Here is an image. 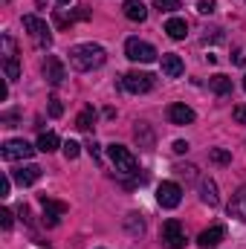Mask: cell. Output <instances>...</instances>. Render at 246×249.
I'll use <instances>...</instances> for the list:
<instances>
[{
  "mask_svg": "<svg viewBox=\"0 0 246 249\" xmlns=\"http://www.w3.org/2000/svg\"><path fill=\"white\" fill-rule=\"evenodd\" d=\"M209 87H211L217 96H229V93H232V78L217 72V75H211V78H209Z\"/></svg>",
  "mask_w": 246,
  "mask_h": 249,
  "instance_id": "ffe728a7",
  "label": "cell"
},
{
  "mask_svg": "<svg viewBox=\"0 0 246 249\" xmlns=\"http://www.w3.org/2000/svg\"><path fill=\"white\" fill-rule=\"evenodd\" d=\"M3 72H6V81H18L20 78V64H18V53H15V41L9 35H3Z\"/></svg>",
  "mask_w": 246,
  "mask_h": 249,
  "instance_id": "8992f818",
  "label": "cell"
},
{
  "mask_svg": "<svg viewBox=\"0 0 246 249\" xmlns=\"http://www.w3.org/2000/svg\"><path fill=\"white\" fill-rule=\"evenodd\" d=\"M162 247L165 249H183L185 247V232L180 226V220H165L162 223Z\"/></svg>",
  "mask_w": 246,
  "mask_h": 249,
  "instance_id": "52a82bcc",
  "label": "cell"
},
{
  "mask_svg": "<svg viewBox=\"0 0 246 249\" xmlns=\"http://www.w3.org/2000/svg\"><path fill=\"white\" fill-rule=\"evenodd\" d=\"M185 151H188V142L177 139V142H174V154H185Z\"/></svg>",
  "mask_w": 246,
  "mask_h": 249,
  "instance_id": "d590c367",
  "label": "cell"
},
{
  "mask_svg": "<svg viewBox=\"0 0 246 249\" xmlns=\"http://www.w3.org/2000/svg\"><path fill=\"white\" fill-rule=\"evenodd\" d=\"M58 3H61V6H67V3H70V0H58Z\"/></svg>",
  "mask_w": 246,
  "mask_h": 249,
  "instance_id": "8d00e7d4",
  "label": "cell"
},
{
  "mask_svg": "<svg viewBox=\"0 0 246 249\" xmlns=\"http://www.w3.org/2000/svg\"><path fill=\"white\" fill-rule=\"evenodd\" d=\"M183 61H180V55H174V53H168V55H162V72L168 75V78H180L183 75Z\"/></svg>",
  "mask_w": 246,
  "mask_h": 249,
  "instance_id": "d6986e66",
  "label": "cell"
},
{
  "mask_svg": "<svg viewBox=\"0 0 246 249\" xmlns=\"http://www.w3.org/2000/svg\"><path fill=\"white\" fill-rule=\"evenodd\" d=\"M124 55H127L130 61H139V64L157 61V50H154L148 41H139V38H127V44H124Z\"/></svg>",
  "mask_w": 246,
  "mask_h": 249,
  "instance_id": "277c9868",
  "label": "cell"
},
{
  "mask_svg": "<svg viewBox=\"0 0 246 249\" xmlns=\"http://www.w3.org/2000/svg\"><path fill=\"white\" fill-rule=\"evenodd\" d=\"M174 171H177V174H180V177H185V180H191V177H194V171H197V168H194V165H177V168H174Z\"/></svg>",
  "mask_w": 246,
  "mask_h": 249,
  "instance_id": "4dcf8cb0",
  "label": "cell"
},
{
  "mask_svg": "<svg viewBox=\"0 0 246 249\" xmlns=\"http://www.w3.org/2000/svg\"><path fill=\"white\" fill-rule=\"evenodd\" d=\"M58 145H61V142H58L55 133H41V136H38V151H44V154H53Z\"/></svg>",
  "mask_w": 246,
  "mask_h": 249,
  "instance_id": "603a6c76",
  "label": "cell"
},
{
  "mask_svg": "<svg viewBox=\"0 0 246 249\" xmlns=\"http://www.w3.org/2000/svg\"><path fill=\"white\" fill-rule=\"evenodd\" d=\"M105 58H107V55H105V50H102L99 44H75V47L70 50V64H72L75 70H81V72L102 67Z\"/></svg>",
  "mask_w": 246,
  "mask_h": 249,
  "instance_id": "6da1fadb",
  "label": "cell"
},
{
  "mask_svg": "<svg viewBox=\"0 0 246 249\" xmlns=\"http://www.w3.org/2000/svg\"><path fill=\"white\" fill-rule=\"evenodd\" d=\"M107 157H110V162H113V168H116V174H136V157L130 154V148H124V145H110L107 148Z\"/></svg>",
  "mask_w": 246,
  "mask_h": 249,
  "instance_id": "7a4b0ae2",
  "label": "cell"
},
{
  "mask_svg": "<svg viewBox=\"0 0 246 249\" xmlns=\"http://www.w3.org/2000/svg\"><path fill=\"white\" fill-rule=\"evenodd\" d=\"M223 238H226V229H223V226H211V229H203V232H200L197 244L203 249H214V247H220Z\"/></svg>",
  "mask_w": 246,
  "mask_h": 249,
  "instance_id": "4fadbf2b",
  "label": "cell"
},
{
  "mask_svg": "<svg viewBox=\"0 0 246 249\" xmlns=\"http://www.w3.org/2000/svg\"><path fill=\"white\" fill-rule=\"evenodd\" d=\"M154 3H157L162 12H177V9H180V0H154Z\"/></svg>",
  "mask_w": 246,
  "mask_h": 249,
  "instance_id": "83f0119b",
  "label": "cell"
},
{
  "mask_svg": "<svg viewBox=\"0 0 246 249\" xmlns=\"http://www.w3.org/2000/svg\"><path fill=\"white\" fill-rule=\"evenodd\" d=\"M35 151H38V148H32L26 139H9V142H3V148H0V157H3L6 162H18V160H29Z\"/></svg>",
  "mask_w": 246,
  "mask_h": 249,
  "instance_id": "5b68a950",
  "label": "cell"
},
{
  "mask_svg": "<svg viewBox=\"0 0 246 249\" xmlns=\"http://www.w3.org/2000/svg\"><path fill=\"white\" fill-rule=\"evenodd\" d=\"M122 12H124L127 20H136V23H142V20L148 18V9H145V3H139V0H124Z\"/></svg>",
  "mask_w": 246,
  "mask_h": 249,
  "instance_id": "ac0fdd59",
  "label": "cell"
},
{
  "mask_svg": "<svg viewBox=\"0 0 246 249\" xmlns=\"http://www.w3.org/2000/svg\"><path fill=\"white\" fill-rule=\"evenodd\" d=\"M214 9H217V0H200V6H197L200 15H211Z\"/></svg>",
  "mask_w": 246,
  "mask_h": 249,
  "instance_id": "4316f807",
  "label": "cell"
},
{
  "mask_svg": "<svg viewBox=\"0 0 246 249\" xmlns=\"http://www.w3.org/2000/svg\"><path fill=\"white\" fill-rule=\"evenodd\" d=\"M168 119H171V124H191L194 122V110L188 107V105H171L168 107Z\"/></svg>",
  "mask_w": 246,
  "mask_h": 249,
  "instance_id": "e0dca14e",
  "label": "cell"
},
{
  "mask_svg": "<svg viewBox=\"0 0 246 249\" xmlns=\"http://www.w3.org/2000/svg\"><path fill=\"white\" fill-rule=\"evenodd\" d=\"M0 226H3V229H12V212H9V209L0 212Z\"/></svg>",
  "mask_w": 246,
  "mask_h": 249,
  "instance_id": "836d02e7",
  "label": "cell"
},
{
  "mask_svg": "<svg viewBox=\"0 0 246 249\" xmlns=\"http://www.w3.org/2000/svg\"><path fill=\"white\" fill-rule=\"evenodd\" d=\"M41 206H44V223L47 226H58V217L67 212V203H58V200L41 194Z\"/></svg>",
  "mask_w": 246,
  "mask_h": 249,
  "instance_id": "30bf717a",
  "label": "cell"
},
{
  "mask_svg": "<svg viewBox=\"0 0 246 249\" xmlns=\"http://www.w3.org/2000/svg\"><path fill=\"white\" fill-rule=\"evenodd\" d=\"M209 157H211V162H214V165H229V162H232V154H229V151H223V148H214Z\"/></svg>",
  "mask_w": 246,
  "mask_h": 249,
  "instance_id": "d4e9b609",
  "label": "cell"
},
{
  "mask_svg": "<svg viewBox=\"0 0 246 249\" xmlns=\"http://www.w3.org/2000/svg\"><path fill=\"white\" fill-rule=\"evenodd\" d=\"M93 124H96V110L87 105V107L75 116V127H78V130H93Z\"/></svg>",
  "mask_w": 246,
  "mask_h": 249,
  "instance_id": "7402d4cb",
  "label": "cell"
},
{
  "mask_svg": "<svg viewBox=\"0 0 246 249\" xmlns=\"http://www.w3.org/2000/svg\"><path fill=\"white\" fill-rule=\"evenodd\" d=\"M165 32H168L174 41H183L185 35H188V23H185L183 18H171V20L165 23Z\"/></svg>",
  "mask_w": 246,
  "mask_h": 249,
  "instance_id": "44dd1931",
  "label": "cell"
},
{
  "mask_svg": "<svg viewBox=\"0 0 246 249\" xmlns=\"http://www.w3.org/2000/svg\"><path fill=\"white\" fill-rule=\"evenodd\" d=\"M180 200H183V188L177 186V183H162V186L157 188V203L162 209H177Z\"/></svg>",
  "mask_w": 246,
  "mask_h": 249,
  "instance_id": "9c48e42d",
  "label": "cell"
},
{
  "mask_svg": "<svg viewBox=\"0 0 246 249\" xmlns=\"http://www.w3.org/2000/svg\"><path fill=\"white\" fill-rule=\"evenodd\" d=\"M200 200H203L206 206H217V203H220L217 183H214L211 177H203V180H200Z\"/></svg>",
  "mask_w": 246,
  "mask_h": 249,
  "instance_id": "9a60e30c",
  "label": "cell"
},
{
  "mask_svg": "<svg viewBox=\"0 0 246 249\" xmlns=\"http://www.w3.org/2000/svg\"><path fill=\"white\" fill-rule=\"evenodd\" d=\"M133 217H136V214H130V220H127V229H130L133 235H142V232H145V223H142V220H133Z\"/></svg>",
  "mask_w": 246,
  "mask_h": 249,
  "instance_id": "f1b7e54d",
  "label": "cell"
},
{
  "mask_svg": "<svg viewBox=\"0 0 246 249\" xmlns=\"http://www.w3.org/2000/svg\"><path fill=\"white\" fill-rule=\"evenodd\" d=\"M41 171H44V168H38V165H20L18 171H12V180H15L18 186H35V183L41 180Z\"/></svg>",
  "mask_w": 246,
  "mask_h": 249,
  "instance_id": "7c38bea8",
  "label": "cell"
},
{
  "mask_svg": "<svg viewBox=\"0 0 246 249\" xmlns=\"http://www.w3.org/2000/svg\"><path fill=\"white\" fill-rule=\"evenodd\" d=\"M229 217L246 220V186H241L232 194V200H229Z\"/></svg>",
  "mask_w": 246,
  "mask_h": 249,
  "instance_id": "5bb4252c",
  "label": "cell"
},
{
  "mask_svg": "<svg viewBox=\"0 0 246 249\" xmlns=\"http://www.w3.org/2000/svg\"><path fill=\"white\" fill-rule=\"evenodd\" d=\"M232 119L238 124H246V105H238V107L232 110Z\"/></svg>",
  "mask_w": 246,
  "mask_h": 249,
  "instance_id": "f546056e",
  "label": "cell"
},
{
  "mask_svg": "<svg viewBox=\"0 0 246 249\" xmlns=\"http://www.w3.org/2000/svg\"><path fill=\"white\" fill-rule=\"evenodd\" d=\"M87 151H90L93 162H102V151H99V142H90V145H87Z\"/></svg>",
  "mask_w": 246,
  "mask_h": 249,
  "instance_id": "d6a6232c",
  "label": "cell"
},
{
  "mask_svg": "<svg viewBox=\"0 0 246 249\" xmlns=\"http://www.w3.org/2000/svg\"><path fill=\"white\" fill-rule=\"evenodd\" d=\"M9 188H12V180L3 177V180H0V197H9Z\"/></svg>",
  "mask_w": 246,
  "mask_h": 249,
  "instance_id": "e575fe53",
  "label": "cell"
},
{
  "mask_svg": "<svg viewBox=\"0 0 246 249\" xmlns=\"http://www.w3.org/2000/svg\"><path fill=\"white\" fill-rule=\"evenodd\" d=\"M244 90H246V78H244Z\"/></svg>",
  "mask_w": 246,
  "mask_h": 249,
  "instance_id": "74e56055",
  "label": "cell"
},
{
  "mask_svg": "<svg viewBox=\"0 0 246 249\" xmlns=\"http://www.w3.org/2000/svg\"><path fill=\"white\" fill-rule=\"evenodd\" d=\"M136 142H139L142 148H154V133H151V127L145 122L136 124Z\"/></svg>",
  "mask_w": 246,
  "mask_h": 249,
  "instance_id": "cb8c5ba5",
  "label": "cell"
},
{
  "mask_svg": "<svg viewBox=\"0 0 246 249\" xmlns=\"http://www.w3.org/2000/svg\"><path fill=\"white\" fill-rule=\"evenodd\" d=\"M78 154H81V145L72 142V139H67V142H64V157H67V160H75Z\"/></svg>",
  "mask_w": 246,
  "mask_h": 249,
  "instance_id": "484cf974",
  "label": "cell"
},
{
  "mask_svg": "<svg viewBox=\"0 0 246 249\" xmlns=\"http://www.w3.org/2000/svg\"><path fill=\"white\" fill-rule=\"evenodd\" d=\"M64 113V105L58 99H50V116H61Z\"/></svg>",
  "mask_w": 246,
  "mask_h": 249,
  "instance_id": "1f68e13d",
  "label": "cell"
},
{
  "mask_svg": "<svg viewBox=\"0 0 246 249\" xmlns=\"http://www.w3.org/2000/svg\"><path fill=\"white\" fill-rule=\"evenodd\" d=\"M44 78L50 81V84H61L64 78H67V70H64L61 58H55V55H47V61H44Z\"/></svg>",
  "mask_w": 246,
  "mask_h": 249,
  "instance_id": "8fae6325",
  "label": "cell"
},
{
  "mask_svg": "<svg viewBox=\"0 0 246 249\" xmlns=\"http://www.w3.org/2000/svg\"><path fill=\"white\" fill-rule=\"evenodd\" d=\"M23 29L29 32V38H32L38 47H50V44H53V35H50L47 20H41L38 15H26V18H23Z\"/></svg>",
  "mask_w": 246,
  "mask_h": 249,
  "instance_id": "3957f363",
  "label": "cell"
},
{
  "mask_svg": "<svg viewBox=\"0 0 246 249\" xmlns=\"http://www.w3.org/2000/svg\"><path fill=\"white\" fill-rule=\"evenodd\" d=\"M122 84H124L127 93H148V90H154V75H151V72L130 70V72L122 78Z\"/></svg>",
  "mask_w": 246,
  "mask_h": 249,
  "instance_id": "ba28073f",
  "label": "cell"
},
{
  "mask_svg": "<svg viewBox=\"0 0 246 249\" xmlns=\"http://www.w3.org/2000/svg\"><path fill=\"white\" fill-rule=\"evenodd\" d=\"M53 18H55V23L64 29V26H72L75 20H87V18H90V12H87L84 6H81V9H75V12H70V15H67L64 9H55V15H53Z\"/></svg>",
  "mask_w": 246,
  "mask_h": 249,
  "instance_id": "2e32d148",
  "label": "cell"
}]
</instances>
